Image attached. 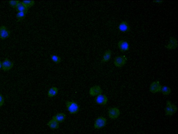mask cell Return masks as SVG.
Wrapping results in <instances>:
<instances>
[{
	"label": "cell",
	"instance_id": "7a4b0ae2",
	"mask_svg": "<svg viewBox=\"0 0 178 134\" xmlns=\"http://www.w3.org/2000/svg\"><path fill=\"white\" fill-rule=\"evenodd\" d=\"M66 106L67 110L71 114H76L79 112V106L76 102L74 101H67Z\"/></svg>",
	"mask_w": 178,
	"mask_h": 134
},
{
	"label": "cell",
	"instance_id": "9c48e42d",
	"mask_svg": "<svg viewBox=\"0 0 178 134\" xmlns=\"http://www.w3.org/2000/svg\"><path fill=\"white\" fill-rule=\"evenodd\" d=\"M95 102L100 105H106L108 101V98L106 95L102 94L97 96L95 98Z\"/></svg>",
	"mask_w": 178,
	"mask_h": 134
},
{
	"label": "cell",
	"instance_id": "484cf974",
	"mask_svg": "<svg viewBox=\"0 0 178 134\" xmlns=\"http://www.w3.org/2000/svg\"><path fill=\"white\" fill-rule=\"evenodd\" d=\"M2 62L0 60V70L2 69Z\"/></svg>",
	"mask_w": 178,
	"mask_h": 134
},
{
	"label": "cell",
	"instance_id": "ba28073f",
	"mask_svg": "<svg viewBox=\"0 0 178 134\" xmlns=\"http://www.w3.org/2000/svg\"><path fill=\"white\" fill-rule=\"evenodd\" d=\"M177 40L176 38L170 37L165 48L168 50H174L177 48Z\"/></svg>",
	"mask_w": 178,
	"mask_h": 134
},
{
	"label": "cell",
	"instance_id": "ffe728a7",
	"mask_svg": "<svg viewBox=\"0 0 178 134\" xmlns=\"http://www.w3.org/2000/svg\"><path fill=\"white\" fill-rule=\"evenodd\" d=\"M50 58L52 61L56 64H59L61 62V58L58 55H52L50 56Z\"/></svg>",
	"mask_w": 178,
	"mask_h": 134
},
{
	"label": "cell",
	"instance_id": "ac0fdd59",
	"mask_svg": "<svg viewBox=\"0 0 178 134\" xmlns=\"http://www.w3.org/2000/svg\"><path fill=\"white\" fill-rule=\"evenodd\" d=\"M16 9L17 12H24L27 13L28 11V9L25 5L22 2H20L17 5Z\"/></svg>",
	"mask_w": 178,
	"mask_h": 134
},
{
	"label": "cell",
	"instance_id": "3957f363",
	"mask_svg": "<svg viewBox=\"0 0 178 134\" xmlns=\"http://www.w3.org/2000/svg\"><path fill=\"white\" fill-rule=\"evenodd\" d=\"M127 57L125 55H120L115 57L114 60V64L117 68H122L126 64Z\"/></svg>",
	"mask_w": 178,
	"mask_h": 134
},
{
	"label": "cell",
	"instance_id": "8992f818",
	"mask_svg": "<svg viewBox=\"0 0 178 134\" xmlns=\"http://www.w3.org/2000/svg\"><path fill=\"white\" fill-rule=\"evenodd\" d=\"M118 48L120 52L125 53L129 51L130 49L129 43L126 40H121L117 44Z\"/></svg>",
	"mask_w": 178,
	"mask_h": 134
},
{
	"label": "cell",
	"instance_id": "9a60e30c",
	"mask_svg": "<svg viewBox=\"0 0 178 134\" xmlns=\"http://www.w3.org/2000/svg\"><path fill=\"white\" fill-rule=\"evenodd\" d=\"M112 56V52L111 50L107 49L105 52L103 56L101 62L106 63L109 62L111 60Z\"/></svg>",
	"mask_w": 178,
	"mask_h": 134
},
{
	"label": "cell",
	"instance_id": "e0dca14e",
	"mask_svg": "<svg viewBox=\"0 0 178 134\" xmlns=\"http://www.w3.org/2000/svg\"><path fill=\"white\" fill-rule=\"evenodd\" d=\"M59 89L58 88L56 87H53L50 88L48 91L47 95L49 98L53 97L58 94Z\"/></svg>",
	"mask_w": 178,
	"mask_h": 134
},
{
	"label": "cell",
	"instance_id": "44dd1931",
	"mask_svg": "<svg viewBox=\"0 0 178 134\" xmlns=\"http://www.w3.org/2000/svg\"><path fill=\"white\" fill-rule=\"evenodd\" d=\"M27 13L24 12H17L16 15V19L19 21H21L24 20L26 17Z\"/></svg>",
	"mask_w": 178,
	"mask_h": 134
},
{
	"label": "cell",
	"instance_id": "52a82bcc",
	"mask_svg": "<svg viewBox=\"0 0 178 134\" xmlns=\"http://www.w3.org/2000/svg\"><path fill=\"white\" fill-rule=\"evenodd\" d=\"M108 115L111 119L116 120L119 117L120 115V111L118 107L110 108L108 111Z\"/></svg>",
	"mask_w": 178,
	"mask_h": 134
},
{
	"label": "cell",
	"instance_id": "d6986e66",
	"mask_svg": "<svg viewBox=\"0 0 178 134\" xmlns=\"http://www.w3.org/2000/svg\"><path fill=\"white\" fill-rule=\"evenodd\" d=\"M161 92L165 96H168L171 94L172 89L171 88L167 85H164L162 86Z\"/></svg>",
	"mask_w": 178,
	"mask_h": 134
},
{
	"label": "cell",
	"instance_id": "277c9868",
	"mask_svg": "<svg viewBox=\"0 0 178 134\" xmlns=\"http://www.w3.org/2000/svg\"><path fill=\"white\" fill-rule=\"evenodd\" d=\"M107 120L106 118L103 116H99L95 120L94 127L95 129H100L104 128L107 124Z\"/></svg>",
	"mask_w": 178,
	"mask_h": 134
},
{
	"label": "cell",
	"instance_id": "4fadbf2b",
	"mask_svg": "<svg viewBox=\"0 0 178 134\" xmlns=\"http://www.w3.org/2000/svg\"><path fill=\"white\" fill-rule=\"evenodd\" d=\"M118 29L119 31L123 33L129 32L131 30V27L128 23L126 21H122L118 25Z\"/></svg>",
	"mask_w": 178,
	"mask_h": 134
},
{
	"label": "cell",
	"instance_id": "5bb4252c",
	"mask_svg": "<svg viewBox=\"0 0 178 134\" xmlns=\"http://www.w3.org/2000/svg\"><path fill=\"white\" fill-rule=\"evenodd\" d=\"M52 118L56 120L59 123H62L64 122L66 118V115L64 113H57L53 116Z\"/></svg>",
	"mask_w": 178,
	"mask_h": 134
},
{
	"label": "cell",
	"instance_id": "2e32d148",
	"mask_svg": "<svg viewBox=\"0 0 178 134\" xmlns=\"http://www.w3.org/2000/svg\"><path fill=\"white\" fill-rule=\"evenodd\" d=\"M47 125L52 130H56L59 127V123L53 118L47 122Z\"/></svg>",
	"mask_w": 178,
	"mask_h": 134
},
{
	"label": "cell",
	"instance_id": "8fae6325",
	"mask_svg": "<svg viewBox=\"0 0 178 134\" xmlns=\"http://www.w3.org/2000/svg\"><path fill=\"white\" fill-rule=\"evenodd\" d=\"M14 66V63L8 59H5L2 62V69L4 72L11 70Z\"/></svg>",
	"mask_w": 178,
	"mask_h": 134
},
{
	"label": "cell",
	"instance_id": "603a6c76",
	"mask_svg": "<svg viewBox=\"0 0 178 134\" xmlns=\"http://www.w3.org/2000/svg\"><path fill=\"white\" fill-rule=\"evenodd\" d=\"M19 2V1H9V5L12 8L16 9Z\"/></svg>",
	"mask_w": 178,
	"mask_h": 134
},
{
	"label": "cell",
	"instance_id": "cb8c5ba5",
	"mask_svg": "<svg viewBox=\"0 0 178 134\" xmlns=\"http://www.w3.org/2000/svg\"><path fill=\"white\" fill-rule=\"evenodd\" d=\"M5 99L3 96L0 94V107H1L4 104Z\"/></svg>",
	"mask_w": 178,
	"mask_h": 134
},
{
	"label": "cell",
	"instance_id": "d4e9b609",
	"mask_svg": "<svg viewBox=\"0 0 178 134\" xmlns=\"http://www.w3.org/2000/svg\"><path fill=\"white\" fill-rule=\"evenodd\" d=\"M154 3L157 4H161L164 2L163 1H154L153 2Z\"/></svg>",
	"mask_w": 178,
	"mask_h": 134
},
{
	"label": "cell",
	"instance_id": "30bf717a",
	"mask_svg": "<svg viewBox=\"0 0 178 134\" xmlns=\"http://www.w3.org/2000/svg\"><path fill=\"white\" fill-rule=\"evenodd\" d=\"M89 94L92 96L96 97L102 94L103 90L102 88L99 85H95L90 88Z\"/></svg>",
	"mask_w": 178,
	"mask_h": 134
},
{
	"label": "cell",
	"instance_id": "6da1fadb",
	"mask_svg": "<svg viewBox=\"0 0 178 134\" xmlns=\"http://www.w3.org/2000/svg\"><path fill=\"white\" fill-rule=\"evenodd\" d=\"M177 107L176 105L169 100L166 101V107L165 109V115L172 116L177 112Z\"/></svg>",
	"mask_w": 178,
	"mask_h": 134
},
{
	"label": "cell",
	"instance_id": "7402d4cb",
	"mask_svg": "<svg viewBox=\"0 0 178 134\" xmlns=\"http://www.w3.org/2000/svg\"><path fill=\"white\" fill-rule=\"evenodd\" d=\"M22 2L28 9L33 6L35 4V2L34 1H24Z\"/></svg>",
	"mask_w": 178,
	"mask_h": 134
},
{
	"label": "cell",
	"instance_id": "7c38bea8",
	"mask_svg": "<svg viewBox=\"0 0 178 134\" xmlns=\"http://www.w3.org/2000/svg\"><path fill=\"white\" fill-rule=\"evenodd\" d=\"M11 34V32L4 26L0 27V39L5 40L9 38Z\"/></svg>",
	"mask_w": 178,
	"mask_h": 134
},
{
	"label": "cell",
	"instance_id": "5b68a950",
	"mask_svg": "<svg viewBox=\"0 0 178 134\" xmlns=\"http://www.w3.org/2000/svg\"><path fill=\"white\" fill-rule=\"evenodd\" d=\"M162 85L159 81H155L150 85L149 91L153 94L161 92Z\"/></svg>",
	"mask_w": 178,
	"mask_h": 134
}]
</instances>
